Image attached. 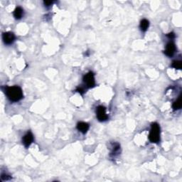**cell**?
<instances>
[{
    "label": "cell",
    "instance_id": "obj_1",
    "mask_svg": "<svg viewBox=\"0 0 182 182\" xmlns=\"http://www.w3.org/2000/svg\"><path fill=\"white\" fill-rule=\"evenodd\" d=\"M6 94L7 98L12 102H17L23 98L22 89L19 86H12L6 89Z\"/></svg>",
    "mask_w": 182,
    "mask_h": 182
},
{
    "label": "cell",
    "instance_id": "obj_2",
    "mask_svg": "<svg viewBox=\"0 0 182 182\" xmlns=\"http://www.w3.org/2000/svg\"><path fill=\"white\" fill-rule=\"evenodd\" d=\"M149 139L151 142L157 143L160 140V127L157 123H154L152 125L151 131L149 135Z\"/></svg>",
    "mask_w": 182,
    "mask_h": 182
},
{
    "label": "cell",
    "instance_id": "obj_3",
    "mask_svg": "<svg viewBox=\"0 0 182 182\" xmlns=\"http://www.w3.org/2000/svg\"><path fill=\"white\" fill-rule=\"evenodd\" d=\"M83 81L86 86H87V87L88 88L94 87L95 85L94 74L92 73V72H89V73L86 74L83 77Z\"/></svg>",
    "mask_w": 182,
    "mask_h": 182
},
{
    "label": "cell",
    "instance_id": "obj_4",
    "mask_svg": "<svg viewBox=\"0 0 182 182\" xmlns=\"http://www.w3.org/2000/svg\"><path fill=\"white\" fill-rule=\"evenodd\" d=\"M96 113L98 119L100 120V121H105V120H107V118H108V116L106 114L105 107H103V106H99L98 108H97Z\"/></svg>",
    "mask_w": 182,
    "mask_h": 182
},
{
    "label": "cell",
    "instance_id": "obj_5",
    "mask_svg": "<svg viewBox=\"0 0 182 182\" xmlns=\"http://www.w3.org/2000/svg\"><path fill=\"white\" fill-rule=\"evenodd\" d=\"M2 38H3V41H4L5 44L9 45V44H12L14 42V41H15V36L13 33L5 32L3 33Z\"/></svg>",
    "mask_w": 182,
    "mask_h": 182
},
{
    "label": "cell",
    "instance_id": "obj_6",
    "mask_svg": "<svg viewBox=\"0 0 182 182\" xmlns=\"http://www.w3.org/2000/svg\"><path fill=\"white\" fill-rule=\"evenodd\" d=\"M33 136L31 132H28L24 136V137H23L22 139L23 144H24V146H25L26 147H29V146L31 145V143L33 142Z\"/></svg>",
    "mask_w": 182,
    "mask_h": 182
},
{
    "label": "cell",
    "instance_id": "obj_7",
    "mask_svg": "<svg viewBox=\"0 0 182 182\" xmlns=\"http://www.w3.org/2000/svg\"><path fill=\"white\" fill-rule=\"evenodd\" d=\"M175 51H176V46H175V44L173 43V42L171 41L167 44L164 53H165V54L167 55V56L171 57V56H172L174 54Z\"/></svg>",
    "mask_w": 182,
    "mask_h": 182
},
{
    "label": "cell",
    "instance_id": "obj_8",
    "mask_svg": "<svg viewBox=\"0 0 182 182\" xmlns=\"http://www.w3.org/2000/svg\"><path fill=\"white\" fill-rule=\"evenodd\" d=\"M77 129L83 134H86L89 129V125L84 122H80L78 123Z\"/></svg>",
    "mask_w": 182,
    "mask_h": 182
},
{
    "label": "cell",
    "instance_id": "obj_9",
    "mask_svg": "<svg viewBox=\"0 0 182 182\" xmlns=\"http://www.w3.org/2000/svg\"><path fill=\"white\" fill-rule=\"evenodd\" d=\"M24 15V10L22 7H18L15 9V12H14V16L17 19H20Z\"/></svg>",
    "mask_w": 182,
    "mask_h": 182
},
{
    "label": "cell",
    "instance_id": "obj_10",
    "mask_svg": "<svg viewBox=\"0 0 182 182\" xmlns=\"http://www.w3.org/2000/svg\"><path fill=\"white\" fill-rule=\"evenodd\" d=\"M149 21L146 20V19H142L140 22V29L142 31H146L147 30L148 28H149Z\"/></svg>",
    "mask_w": 182,
    "mask_h": 182
},
{
    "label": "cell",
    "instance_id": "obj_11",
    "mask_svg": "<svg viewBox=\"0 0 182 182\" xmlns=\"http://www.w3.org/2000/svg\"><path fill=\"white\" fill-rule=\"evenodd\" d=\"M173 109L174 110H177V109H179L181 107V97L179 96V98H178V100H176L174 103H173L172 105Z\"/></svg>",
    "mask_w": 182,
    "mask_h": 182
},
{
    "label": "cell",
    "instance_id": "obj_12",
    "mask_svg": "<svg viewBox=\"0 0 182 182\" xmlns=\"http://www.w3.org/2000/svg\"><path fill=\"white\" fill-rule=\"evenodd\" d=\"M182 66L181 61H174L172 63V67L173 68H176V69H181Z\"/></svg>",
    "mask_w": 182,
    "mask_h": 182
},
{
    "label": "cell",
    "instance_id": "obj_13",
    "mask_svg": "<svg viewBox=\"0 0 182 182\" xmlns=\"http://www.w3.org/2000/svg\"><path fill=\"white\" fill-rule=\"evenodd\" d=\"M53 3H54V2H53L52 1H44V4H45L46 7H49V6H51V5Z\"/></svg>",
    "mask_w": 182,
    "mask_h": 182
},
{
    "label": "cell",
    "instance_id": "obj_14",
    "mask_svg": "<svg viewBox=\"0 0 182 182\" xmlns=\"http://www.w3.org/2000/svg\"><path fill=\"white\" fill-rule=\"evenodd\" d=\"M167 36L169 37V38H170V39H173V38H174L175 37V34L174 33H168L167 34Z\"/></svg>",
    "mask_w": 182,
    "mask_h": 182
},
{
    "label": "cell",
    "instance_id": "obj_15",
    "mask_svg": "<svg viewBox=\"0 0 182 182\" xmlns=\"http://www.w3.org/2000/svg\"><path fill=\"white\" fill-rule=\"evenodd\" d=\"M77 91H78V92H79V93H81V94H83V93H84V90L82 88H78Z\"/></svg>",
    "mask_w": 182,
    "mask_h": 182
}]
</instances>
